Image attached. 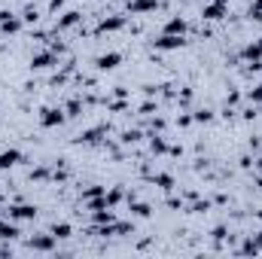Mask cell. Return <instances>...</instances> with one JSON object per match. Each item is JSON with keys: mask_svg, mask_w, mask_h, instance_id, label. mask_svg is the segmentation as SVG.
Wrapping results in <instances>:
<instances>
[{"mask_svg": "<svg viewBox=\"0 0 262 259\" xmlns=\"http://www.w3.org/2000/svg\"><path fill=\"white\" fill-rule=\"evenodd\" d=\"M18 235H21V232H18V223H12V220H9V223L0 220V238H3V241H15Z\"/></svg>", "mask_w": 262, "mask_h": 259, "instance_id": "cell-16", "label": "cell"}, {"mask_svg": "<svg viewBox=\"0 0 262 259\" xmlns=\"http://www.w3.org/2000/svg\"><path fill=\"white\" fill-rule=\"evenodd\" d=\"M104 125H95V128H89V131H82L79 137H76V143H98L101 137H104Z\"/></svg>", "mask_w": 262, "mask_h": 259, "instance_id": "cell-15", "label": "cell"}, {"mask_svg": "<svg viewBox=\"0 0 262 259\" xmlns=\"http://www.w3.org/2000/svg\"><path fill=\"white\" fill-rule=\"evenodd\" d=\"M64 113H67V119L79 116V113H82V101H79V98H70V101L64 104Z\"/></svg>", "mask_w": 262, "mask_h": 259, "instance_id": "cell-21", "label": "cell"}, {"mask_svg": "<svg viewBox=\"0 0 262 259\" xmlns=\"http://www.w3.org/2000/svg\"><path fill=\"white\" fill-rule=\"evenodd\" d=\"M229 15V0H207L201 6V18L204 21H223Z\"/></svg>", "mask_w": 262, "mask_h": 259, "instance_id": "cell-1", "label": "cell"}, {"mask_svg": "<svg viewBox=\"0 0 262 259\" xmlns=\"http://www.w3.org/2000/svg\"><path fill=\"white\" fill-rule=\"evenodd\" d=\"M82 21V12H76V9H67L64 15L55 21V31H70V28H76Z\"/></svg>", "mask_w": 262, "mask_h": 259, "instance_id": "cell-11", "label": "cell"}, {"mask_svg": "<svg viewBox=\"0 0 262 259\" xmlns=\"http://www.w3.org/2000/svg\"><path fill=\"white\" fill-rule=\"evenodd\" d=\"M250 18L253 21H262V0H253L250 3Z\"/></svg>", "mask_w": 262, "mask_h": 259, "instance_id": "cell-27", "label": "cell"}, {"mask_svg": "<svg viewBox=\"0 0 262 259\" xmlns=\"http://www.w3.org/2000/svg\"><path fill=\"white\" fill-rule=\"evenodd\" d=\"M52 180H55V183H64V180H67V171H55V174H52Z\"/></svg>", "mask_w": 262, "mask_h": 259, "instance_id": "cell-34", "label": "cell"}, {"mask_svg": "<svg viewBox=\"0 0 262 259\" xmlns=\"http://www.w3.org/2000/svg\"><path fill=\"white\" fill-rule=\"evenodd\" d=\"M6 217H9L12 223H28V220L37 217V207H34V204H9V207H6Z\"/></svg>", "mask_w": 262, "mask_h": 259, "instance_id": "cell-4", "label": "cell"}, {"mask_svg": "<svg viewBox=\"0 0 262 259\" xmlns=\"http://www.w3.org/2000/svg\"><path fill=\"white\" fill-rule=\"evenodd\" d=\"M156 9H159V0H128L131 15H146V12H156Z\"/></svg>", "mask_w": 262, "mask_h": 259, "instance_id": "cell-10", "label": "cell"}, {"mask_svg": "<svg viewBox=\"0 0 262 259\" xmlns=\"http://www.w3.org/2000/svg\"><path fill=\"white\" fill-rule=\"evenodd\" d=\"M122 28H125V15H107V18L98 21L95 34H116V31H122Z\"/></svg>", "mask_w": 262, "mask_h": 259, "instance_id": "cell-7", "label": "cell"}, {"mask_svg": "<svg viewBox=\"0 0 262 259\" xmlns=\"http://www.w3.org/2000/svg\"><path fill=\"white\" fill-rule=\"evenodd\" d=\"M177 125H180V128H186V125H192V116H189V113H186V116H180V119H177Z\"/></svg>", "mask_w": 262, "mask_h": 259, "instance_id": "cell-33", "label": "cell"}, {"mask_svg": "<svg viewBox=\"0 0 262 259\" xmlns=\"http://www.w3.org/2000/svg\"><path fill=\"white\" fill-rule=\"evenodd\" d=\"M192 122L207 125V122H213V113H210V110H195V113H192Z\"/></svg>", "mask_w": 262, "mask_h": 259, "instance_id": "cell-23", "label": "cell"}, {"mask_svg": "<svg viewBox=\"0 0 262 259\" xmlns=\"http://www.w3.org/2000/svg\"><path fill=\"white\" fill-rule=\"evenodd\" d=\"M192 210H195V213H207V210H210V201H207V198H204V201H195Z\"/></svg>", "mask_w": 262, "mask_h": 259, "instance_id": "cell-30", "label": "cell"}, {"mask_svg": "<svg viewBox=\"0 0 262 259\" xmlns=\"http://www.w3.org/2000/svg\"><path fill=\"white\" fill-rule=\"evenodd\" d=\"M104 198H107V204H110V207H116V204L125 198V192H122V186H113V189H107V192H104Z\"/></svg>", "mask_w": 262, "mask_h": 259, "instance_id": "cell-20", "label": "cell"}, {"mask_svg": "<svg viewBox=\"0 0 262 259\" xmlns=\"http://www.w3.org/2000/svg\"><path fill=\"white\" fill-rule=\"evenodd\" d=\"M149 149H152L156 156L168 153V143H165V137H162V134H152V137H149Z\"/></svg>", "mask_w": 262, "mask_h": 259, "instance_id": "cell-19", "label": "cell"}, {"mask_svg": "<svg viewBox=\"0 0 262 259\" xmlns=\"http://www.w3.org/2000/svg\"><path fill=\"white\" fill-rule=\"evenodd\" d=\"M52 174L46 171V168H37V171H31V180H49Z\"/></svg>", "mask_w": 262, "mask_h": 259, "instance_id": "cell-28", "label": "cell"}, {"mask_svg": "<svg viewBox=\"0 0 262 259\" xmlns=\"http://www.w3.org/2000/svg\"><path fill=\"white\" fill-rule=\"evenodd\" d=\"M152 110H156V104H152V101H146V104L140 107V113H152Z\"/></svg>", "mask_w": 262, "mask_h": 259, "instance_id": "cell-35", "label": "cell"}, {"mask_svg": "<svg viewBox=\"0 0 262 259\" xmlns=\"http://www.w3.org/2000/svg\"><path fill=\"white\" fill-rule=\"evenodd\" d=\"M21 159H25V156H21V149H3V153H0V171L15 168Z\"/></svg>", "mask_w": 262, "mask_h": 259, "instance_id": "cell-12", "label": "cell"}, {"mask_svg": "<svg viewBox=\"0 0 262 259\" xmlns=\"http://www.w3.org/2000/svg\"><path fill=\"white\" fill-rule=\"evenodd\" d=\"M152 183H156V186H162V189H174V177H171V174H156V177H152Z\"/></svg>", "mask_w": 262, "mask_h": 259, "instance_id": "cell-22", "label": "cell"}, {"mask_svg": "<svg viewBox=\"0 0 262 259\" xmlns=\"http://www.w3.org/2000/svg\"><path fill=\"white\" fill-rule=\"evenodd\" d=\"M119 64H122V52H104V55H98V58H95V67H98L101 73L116 70Z\"/></svg>", "mask_w": 262, "mask_h": 259, "instance_id": "cell-9", "label": "cell"}, {"mask_svg": "<svg viewBox=\"0 0 262 259\" xmlns=\"http://www.w3.org/2000/svg\"><path fill=\"white\" fill-rule=\"evenodd\" d=\"M241 253H244V256H256V253H262V232H256V235H250V238L244 241Z\"/></svg>", "mask_w": 262, "mask_h": 259, "instance_id": "cell-14", "label": "cell"}, {"mask_svg": "<svg viewBox=\"0 0 262 259\" xmlns=\"http://www.w3.org/2000/svg\"><path fill=\"white\" fill-rule=\"evenodd\" d=\"M186 18H180V15H174V18H168L165 21V28H162V34H177V37H183L186 34Z\"/></svg>", "mask_w": 262, "mask_h": 259, "instance_id": "cell-13", "label": "cell"}, {"mask_svg": "<svg viewBox=\"0 0 262 259\" xmlns=\"http://www.w3.org/2000/svg\"><path fill=\"white\" fill-rule=\"evenodd\" d=\"M140 140V131H125L122 134V143H137Z\"/></svg>", "mask_w": 262, "mask_h": 259, "instance_id": "cell-29", "label": "cell"}, {"mask_svg": "<svg viewBox=\"0 0 262 259\" xmlns=\"http://www.w3.org/2000/svg\"><path fill=\"white\" fill-rule=\"evenodd\" d=\"M49 67H58V55L52 49H43V52L31 55V70H49Z\"/></svg>", "mask_w": 262, "mask_h": 259, "instance_id": "cell-5", "label": "cell"}, {"mask_svg": "<svg viewBox=\"0 0 262 259\" xmlns=\"http://www.w3.org/2000/svg\"><path fill=\"white\" fill-rule=\"evenodd\" d=\"M28 247L37 250V253H52V250H55V235H52V232H49V235H34V238L28 241Z\"/></svg>", "mask_w": 262, "mask_h": 259, "instance_id": "cell-8", "label": "cell"}, {"mask_svg": "<svg viewBox=\"0 0 262 259\" xmlns=\"http://www.w3.org/2000/svg\"><path fill=\"white\" fill-rule=\"evenodd\" d=\"M107 192V186H85V189H82V201H85V198H98V195H104Z\"/></svg>", "mask_w": 262, "mask_h": 259, "instance_id": "cell-25", "label": "cell"}, {"mask_svg": "<svg viewBox=\"0 0 262 259\" xmlns=\"http://www.w3.org/2000/svg\"><path fill=\"white\" fill-rule=\"evenodd\" d=\"M37 18H40V12H37L34 6H25V12H21V21H25V25H37Z\"/></svg>", "mask_w": 262, "mask_h": 259, "instance_id": "cell-24", "label": "cell"}, {"mask_svg": "<svg viewBox=\"0 0 262 259\" xmlns=\"http://www.w3.org/2000/svg\"><path fill=\"white\" fill-rule=\"evenodd\" d=\"M70 0H49V12H58L61 6H67Z\"/></svg>", "mask_w": 262, "mask_h": 259, "instance_id": "cell-32", "label": "cell"}, {"mask_svg": "<svg viewBox=\"0 0 262 259\" xmlns=\"http://www.w3.org/2000/svg\"><path fill=\"white\" fill-rule=\"evenodd\" d=\"M210 235H213V241H223V238L229 235V229H226V226H216V229H213Z\"/></svg>", "mask_w": 262, "mask_h": 259, "instance_id": "cell-31", "label": "cell"}, {"mask_svg": "<svg viewBox=\"0 0 262 259\" xmlns=\"http://www.w3.org/2000/svg\"><path fill=\"white\" fill-rule=\"evenodd\" d=\"M49 232L55 235V241H64V238L73 235V226H70V223H52V229H49Z\"/></svg>", "mask_w": 262, "mask_h": 259, "instance_id": "cell-17", "label": "cell"}, {"mask_svg": "<svg viewBox=\"0 0 262 259\" xmlns=\"http://www.w3.org/2000/svg\"><path fill=\"white\" fill-rule=\"evenodd\" d=\"M247 101H250L253 107H256V104H262V82L256 85V89H250V92H247Z\"/></svg>", "mask_w": 262, "mask_h": 259, "instance_id": "cell-26", "label": "cell"}, {"mask_svg": "<svg viewBox=\"0 0 262 259\" xmlns=\"http://www.w3.org/2000/svg\"><path fill=\"white\" fill-rule=\"evenodd\" d=\"M21 25H25V21H21L18 15H12L9 9H0V34H9V37H12V34L21 31Z\"/></svg>", "mask_w": 262, "mask_h": 259, "instance_id": "cell-6", "label": "cell"}, {"mask_svg": "<svg viewBox=\"0 0 262 259\" xmlns=\"http://www.w3.org/2000/svg\"><path fill=\"white\" fill-rule=\"evenodd\" d=\"M152 46H156L159 52H177V49L186 46V40L177 37V34H159V40H152Z\"/></svg>", "mask_w": 262, "mask_h": 259, "instance_id": "cell-3", "label": "cell"}, {"mask_svg": "<svg viewBox=\"0 0 262 259\" xmlns=\"http://www.w3.org/2000/svg\"><path fill=\"white\" fill-rule=\"evenodd\" d=\"M256 43H259V46H262V37H259V40H256Z\"/></svg>", "mask_w": 262, "mask_h": 259, "instance_id": "cell-37", "label": "cell"}, {"mask_svg": "<svg viewBox=\"0 0 262 259\" xmlns=\"http://www.w3.org/2000/svg\"><path fill=\"white\" fill-rule=\"evenodd\" d=\"M253 168H259V171H262V156L256 159V162H253Z\"/></svg>", "mask_w": 262, "mask_h": 259, "instance_id": "cell-36", "label": "cell"}, {"mask_svg": "<svg viewBox=\"0 0 262 259\" xmlns=\"http://www.w3.org/2000/svg\"><path fill=\"white\" fill-rule=\"evenodd\" d=\"M64 119H67L64 107H43L40 110V125L43 128H58V125H64Z\"/></svg>", "mask_w": 262, "mask_h": 259, "instance_id": "cell-2", "label": "cell"}, {"mask_svg": "<svg viewBox=\"0 0 262 259\" xmlns=\"http://www.w3.org/2000/svg\"><path fill=\"white\" fill-rule=\"evenodd\" d=\"M128 207H131V213H134V217H140V220H146V217L152 213V207H149V204H143V201H131V198H128Z\"/></svg>", "mask_w": 262, "mask_h": 259, "instance_id": "cell-18", "label": "cell"}]
</instances>
